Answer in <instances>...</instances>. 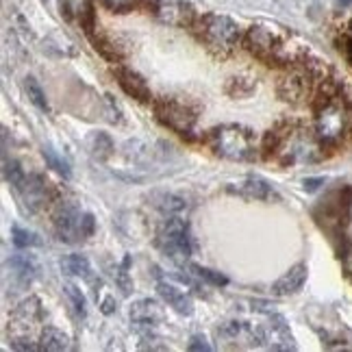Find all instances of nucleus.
I'll list each match as a JSON object with an SVG mask.
<instances>
[{
  "label": "nucleus",
  "instance_id": "34",
  "mask_svg": "<svg viewBox=\"0 0 352 352\" xmlns=\"http://www.w3.org/2000/svg\"><path fill=\"white\" fill-rule=\"evenodd\" d=\"M11 348H13V350H22V352H26V350H37L39 346H35L31 340H24V337H22V340H13V342H11Z\"/></svg>",
  "mask_w": 352,
  "mask_h": 352
},
{
  "label": "nucleus",
  "instance_id": "21",
  "mask_svg": "<svg viewBox=\"0 0 352 352\" xmlns=\"http://www.w3.org/2000/svg\"><path fill=\"white\" fill-rule=\"evenodd\" d=\"M87 146H89V153L98 161H104L113 155V142L107 133H94L87 142Z\"/></svg>",
  "mask_w": 352,
  "mask_h": 352
},
{
  "label": "nucleus",
  "instance_id": "2",
  "mask_svg": "<svg viewBox=\"0 0 352 352\" xmlns=\"http://www.w3.org/2000/svg\"><path fill=\"white\" fill-rule=\"evenodd\" d=\"M52 224H55L57 237L65 243H76L94 235V215L80 211L78 205L70 200L59 202L52 215Z\"/></svg>",
  "mask_w": 352,
  "mask_h": 352
},
{
  "label": "nucleus",
  "instance_id": "33",
  "mask_svg": "<svg viewBox=\"0 0 352 352\" xmlns=\"http://www.w3.org/2000/svg\"><path fill=\"white\" fill-rule=\"evenodd\" d=\"M342 261H344L346 274L352 278V243H346V248H344V252H342Z\"/></svg>",
  "mask_w": 352,
  "mask_h": 352
},
{
  "label": "nucleus",
  "instance_id": "12",
  "mask_svg": "<svg viewBox=\"0 0 352 352\" xmlns=\"http://www.w3.org/2000/svg\"><path fill=\"white\" fill-rule=\"evenodd\" d=\"M157 292H159L161 298H164V302L168 307H172L176 314H181V316H192L194 314L192 298H189L181 287H176L174 283H168V280L161 278L157 283Z\"/></svg>",
  "mask_w": 352,
  "mask_h": 352
},
{
  "label": "nucleus",
  "instance_id": "27",
  "mask_svg": "<svg viewBox=\"0 0 352 352\" xmlns=\"http://www.w3.org/2000/svg\"><path fill=\"white\" fill-rule=\"evenodd\" d=\"M11 239H13V243H16L18 248L39 246V237L35 233H31L29 228H22V226H13L11 228Z\"/></svg>",
  "mask_w": 352,
  "mask_h": 352
},
{
  "label": "nucleus",
  "instance_id": "3",
  "mask_svg": "<svg viewBox=\"0 0 352 352\" xmlns=\"http://www.w3.org/2000/svg\"><path fill=\"white\" fill-rule=\"evenodd\" d=\"M200 39L207 44V48L215 55H228L233 52L239 42V26L226 16H218V13H209L200 22Z\"/></svg>",
  "mask_w": 352,
  "mask_h": 352
},
{
  "label": "nucleus",
  "instance_id": "29",
  "mask_svg": "<svg viewBox=\"0 0 352 352\" xmlns=\"http://www.w3.org/2000/svg\"><path fill=\"white\" fill-rule=\"evenodd\" d=\"M142 0H100V5L107 7L109 11H116V13H126V11H133L135 7H140Z\"/></svg>",
  "mask_w": 352,
  "mask_h": 352
},
{
  "label": "nucleus",
  "instance_id": "13",
  "mask_svg": "<svg viewBox=\"0 0 352 352\" xmlns=\"http://www.w3.org/2000/svg\"><path fill=\"white\" fill-rule=\"evenodd\" d=\"M307 265L305 263H296L294 267H289L285 274H283L278 280H274L272 285V294L278 298H285V296H294L302 289L305 280H307Z\"/></svg>",
  "mask_w": 352,
  "mask_h": 352
},
{
  "label": "nucleus",
  "instance_id": "38",
  "mask_svg": "<svg viewBox=\"0 0 352 352\" xmlns=\"http://www.w3.org/2000/svg\"><path fill=\"white\" fill-rule=\"evenodd\" d=\"M337 3H340L342 7H348V5H352V0H337Z\"/></svg>",
  "mask_w": 352,
  "mask_h": 352
},
{
  "label": "nucleus",
  "instance_id": "1",
  "mask_svg": "<svg viewBox=\"0 0 352 352\" xmlns=\"http://www.w3.org/2000/svg\"><path fill=\"white\" fill-rule=\"evenodd\" d=\"M209 142L215 155L228 161H250L254 157V135L239 124H224L211 131Z\"/></svg>",
  "mask_w": 352,
  "mask_h": 352
},
{
  "label": "nucleus",
  "instance_id": "16",
  "mask_svg": "<svg viewBox=\"0 0 352 352\" xmlns=\"http://www.w3.org/2000/svg\"><path fill=\"white\" fill-rule=\"evenodd\" d=\"M148 200H151V205L155 209H159L166 215H181L183 211H187V200L172 192H153L148 196Z\"/></svg>",
  "mask_w": 352,
  "mask_h": 352
},
{
  "label": "nucleus",
  "instance_id": "18",
  "mask_svg": "<svg viewBox=\"0 0 352 352\" xmlns=\"http://www.w3.org/2000/svg\"><path fill=\"white\" fill-rule=\"evenodd\" d=\"M9 265L13 270V276H16L22 285H29V283L37 276V261L31 254H24V252L13 254Z\"/></svg>",
  "mask_w": 352,
  "mask_h": 352
},
{
  "label": "nucleus",
  "instance_id": "24",
  "mask_svg": "<svg viewBox=\"0 0 352 352\" xmlns=\"http://www.w3.org/2000/svg\"><path fill=\"white\" fill-rule=\"evenodd\" d=\"M42 155H44V159H46V166H48V168H52L57 174H61L63 179H70V174H72L70 164H67V161L55 151V148L44 146V148H42Z\"/></svg>",
  "mask_w": 352,
  "mask_h": 352
},
{
  "label": "nucleus",
  "instance_id": "7",
  "mask_svg": "<svg viewBox=\"0 0 352 352\" xmlns=\"http://www.w3.org/2000/svg\"><path fill=\"white\" fill-rule=\"evenodd\" d=\"M346 124H348V113H346L342 102H337L333 98V100L324 102L320 107L316 131H318V138L322 142H337L344 135Z\"/></svg>",
  "mask_w": 352,
  "mask_h": 352
},
{
  "label": "nucleus",
  "instance_id": "15",
  "mask_svg": "<svg viewBox=\"0 0 352 352\" xmlns=\"http://www.w3.org/2000/svg\"><path fill=\"white\" fill-rule=\"evenodd\" d=\"M157 16L161 22H166V24L185 26V24H192L194 9L185 3H164V5L157 7Z\"/></svg>",
  "mask_w": 352,
  "mask_h": 352
},
{
  "label": "nucleus",
  "instance_id": "36",
  "mask_svg": "<svg viewBox=\"0 0 352 352\" xmlns=\"http://www.w3.org/2000/svg\"><path fill=\"white\" fill-rule=\"evenodd\" d=\"M322 183H324V179H305V189L307 192H316Z\"/></svg>",
  "mask_w": 352,
  "mask_h": 352
},
{
  "label": "nucleus",
  "instance_id": "9",
  "mask_svg": "<svg viewBox=\"0 0 352 352\" xmlns=\"http://www.w3.org/2000/svg\"><path fill=\"white\" fill-rule=\"evenodd\" d=\"M16 192L29 211H39L48 202V181L42 174H26V179L16 187Z\"/></svg>",
  "mask_w": 352,
  "mask_h": 352
},
{
  "label": "nucleus",
  "instance_id": "30",
  "mask_svg": "<svg viewBox=\"0 0 352 352\" xmlns=\"http://www.w3.org/2000/svg\"><path fill=\"white\" fill-rule=\"evenodd\" d=\"M89 37H91V42H94V48H96L102 57L111 59V61H116V59H118L116 46H113L111 42H107V39H102V37H94V35H89Z\"/></svg>",
  "mask_w": 352,
  "mask_h": 352
},
{
  "label": "nucleus",
  "instance_id": "35",
  "mask_svg": "<svg viewBox=\"0 0 352 352\" xmlns=\"http://www.w3.org/2000/svg\"><path fill=\"white\" fill-rule=\"evenodd\" d=\"M342 50H344V55H346V59H348V63L352 65V39L350 37H344L342 39Z\"/></svg>",
  "mask_w": 352,
  "mask_h": 352
},
{
  "label": "nucleus",
  "instance_id": "17",
  "mask_svg": "<svg viewBox=\"0 0 352 352\" xmlns=\"http://www.w3.org/2000/svg\"><path fill=\"white\" fill-rule=\"evenodd\" d=\"M63 9L70 18L78 20L87 35L94 31V7L91 0H63Z\"/></svg>",
  "mask_w": 352,
  "mask_h": 352
},
{
  "label": "nucleus",
  "instance_id": "26",
  "mask_svg": "<svg viewBox=\"0 0 352 352\" xmlns=\"http://www.w3.org/2000/svg\"><path fill=\"white\" fill-rule=\"evenodd\" d=\"M3 176H5V181L16 189L24 179H26V174L24 170L20 168V164L16 159H5V164H3Z\"/></svg>",
  "mask_w": 352,
  "mask_h": 352
},
{
  "label": "nucleus",
  "instance_id": "37",
  "mask_svg": "<svg viewBox=\"0 0 352 352\" xmlns=\"http://www.w3.org/2000/svg\"><path fill=\"white\" fill-rule=\"evenodd\" d=\"M102 311H104V314H111V311H113V298H111V296H107Z\"/></svg>",
  "mask_w": 352,
  "mask_h": 352
},
{
  "label": "nucleus",
  "instance_id": "39",
  "mask_svg": "<svg viewBox=\"0 0 352 352\" xmlns=\"http://www.w3.org/2000/svg\"><path fill=\"white\" fill-rule=\"evenodd\" d=\"M350 31H352V20H350Z\"/></svg>",
  "mask_w": 352,
  "mask_h": 352
},
{
  "label": "nucleus",
  "instance_id": "4",
  "mask_svg": "<svg viewBox=\"0 0 352 352\" xmlns=\"http://www.w3.org/2000/svg\"><path fill=\"white\" fill-rule=\"evenodd\" d=\"M157 246L166 256L176 263H185L192 254V241H189V228L181 215H168L157 233Z\"/></svg>",
  "mask_w": 352,
  "mask_h": 352
},
{
  "label": "nucleus",
  "instance_id": "20",
  "mask_svg": "<svg viewBox=\"0 0 352 352\" xmlns=\"http://www.w3.org/2000/svg\"><path fill=\"white\" fill-rule=\"evenodd\" d=\"M39 348L42 350H50V352H61V350H67L70 348V337H67L63 331L59 329H52V327H46L42 331V337H39Z\"/></svg>",
  "mask_w": 352,
  "mask_h": 352
},
{
  "label": "nucleus",
  "instance_id": "5",
  "mask_svg": "<svg viewBox=\"0 0 352 352\" xmlns=\"http://www.w3.org/2000/svg\"><path fill=\"white\" fill-rule=\"evenodd\" d=\"M246 48L256 59L265 61L267 65L289 63L285 42L272 29H267V26H252L246 35Z\"/></svg>",
  "mask_w": 352,
  "mask_h": 352
},
{
  "label": "nucleus",
  "instance_id": "28",
  "mask_svg": "<svg viewBox=\"0 0 352 352\" xmlns=\"http://www.w3.org/2000/svg\"><path fill=\"white\" fill-rule=\"evenodd\" d=\"M16 318H22L24 324H33L39 318V300L35 296H31L29 300H24L18 311H16Z\"/></svg>",
  "mask_w": 352,
  "mask_h": 352
},
{
  "label": "nucleus",
  "instance_id": "22",
  "mask_svg": "<svg viewBox=\"0 0 352 352\" xmlns=\"http://www.w3.org/2000/svg\"><path fill=\"white\" fill-rule=\"evenodd\" d=\"M63 294L67 298V305H70V309L74 311L76 318H85L87 314V300H85V294L80 292L74 283H65L63 285Z\"/></svg>",
  "mask_w": 352,
  "mask_h": 352
},
{
  "label": "nucleus",
  "instance_id": "23",
  "mask_svg": "<svg viewBox=\"0 0 352 352\" xmlns=\"http://www.w3.org/2000/svg\"><path fill=\"white\" fill-rule=\"evenodd\" d=\"M24 89H26V94H29L31 102L37 107L39 111H44V113L50 111V104H48V98H46V91L42 89V85H39L33 76H26V80H24Z\"/></svg>",
  "mask_w": 352,
  "mask_h": 352
},
{
  "label": "nucleus",
  "instance_id": "19",
  "mask_svg": "<svg viewBox=\"0 0 352 352\" xmlns=\"http://www.w3.org/2000/svg\"><path fill=\"white\" fill-rule=\"evenodd\" d=\"M61 270L63 274H70V276H83L89 283L94 280L91 276V263L85 254H67L65 259H61Z\"/></svg>",
  "mask_w": 352,
  "mask_h": 352
},
{
  "label": "nucleus",
  "instance_id": "14",
  "mask_svg": "<svg viewBox=\"0 0 352 352\" xmlns=\"http://www.w3.org/2000/svg\"><path fill=\"white\" fill-rule=\"evenodd\" d=\"M161 318H164V311L151 298H142V300H138L131 307V320L140 329L157 327V322H161Z\"/></svg>",
  "mask_w": 352,
  "mask_h": 352
},
{
  "label": "nucleus",
  "instance_id": "32",
  "mask_svg": "<svg viewBox=\"0 0 352 352\" xmlns=\"http://www.w3.org/2000/svg\"><path fill=\"white\" fill-rule=\"evenodd\" d=\"M189 350H205V352H209L211 350V346H209V342H207V337L205 335H194L192 337V342H189V346H187Z\"/></svg>",
  "mask_w": 352,
  "mask_h": 352
},
{
  "label": "nucleus",
  "instance_id": "10",
  "mask_svg": "<svg viewBox=\"0 0 352 352\" xmlns=\"http://www.w3.org/2000/svg\"><path fill=\"white\" fill-rule=\"evenodd\" d=\"M113 74L118 78V85L122 87V91H124L126 96L140 100V102H151L153 91H151L148 83L138 72H133V70H129V67L120 65V67H116V70H113Z\"/></svg>",
  "mask_w": 352,
  "mask_h": 352
},
{
  "label": "nucleus",
  "instance_id": "40",
  "mask_svg": "<svg viewBox=\"0 0 352 352\" xmlns=\"http://www.w3.org/2000/svg\"><path fill=\"white\" fill-rule=\"evenodd\" d=\"M44 3H46V0H44Z\"/></svg>",
  "mask_w": 352,
  "mask_h": 352
},
{
  "label": "nucleus",
  "instance_id": "6",
  "mask_svg": "<svg viewBox=\"0 0 352 352\" xmlns=\"http://www.w3.org/2000/svg\"><path fill=\"white\" fill-rule=\"evenodd\" d=\"M155 113L157 120L161 122L164 126L172 129L174 133H192L194 129V122L196 116L189 107L181 100H174V98H161L155 102Z\"/></svg>",
  "mask_w": 352,
  "mask_h": 352
},
{
  "label": "nucleus",
  "instance_id": "11",
  "mask_svg": "<svg viewBox=\"0 0 352 352\" xmlns=\"http://www.w3.org/2000/svg\"><path fill=\"white\" fill-rule=\"evenodd\" d=\"M235 192L243 198H250V200H261V202H272L276 200V192L274 187L270 185L263 176H256V174H250L246 176L241 183H237Z\"/></svg>",
  "mask_w": 352,
  "mask_h": 352
},
{
  "label": "nucleus",
  "instance_id": "8",
  "mask_svg": "<svg viewBox=\"0 0 352 352\" xmlns=\"http://www.w3.org/2000/svg\"><path fill=\"white\" fill-rule=\"evenodd\" d=\"M252 335L256 337V342H263L272 350H296L287 322L278 314H270L267 324H256V327H252Z\"/></svg>",
  "mask_w": 352,
  "mask_h": 352
},
{
  "label": "nucleus",
  "instance_id": "31",
  "mask_svg": "<svg viewBox=\"0 0 352 352\" xmlns=\"http://www.w3.org/2000/svg\"><path fill=\"white\" fill-rule=\"evenodd\" d=\"M113 278H116V283H118V287L122 289V294L124 296H129L131 294V289H133V280H131V276H129V272L124 267H113Z\"/></svg>",
  "mask_w": 352,
  "mask_h": 352
},
{
  "label": "nucleus",
  "instance_id": "25",
  "mask_svg": "<svg viewBox=\"0 0 352 352\" xmlns=\"http://www.w3.org/2000/svg\"><path fill=\"white\" fill-rule=\"evenodd\" d=\"M187 270H189V272H194L200 280L209 283V285H213V287H224V285H228V278L224 274H220V272H215V270L202 267V265H196V263H189Z\"/></svg>",
  "mask_w": 352,
  "mask_h": 352
}]
</instances>
